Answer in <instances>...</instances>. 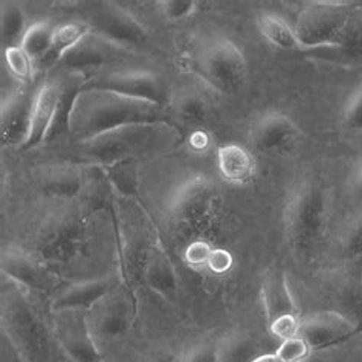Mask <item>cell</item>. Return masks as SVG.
Listing matches in <instances>:
<instances>
[{"mask_svg":"<svg viewBox=\"0 0 362 362\" xmlns=\"http://www.w3.org/2000/svg\"><path fill=\"white\" fill-rule=\"evenodd\" d=\"M233 263H234V259L230 251L222 250V247H214L211 255H209L206 268L214 274L222 275L233 268Z\"/></svg>","mask_w":362,"mask_h":362,"instance_id":"obj_39","label":"cell"},{"mask_svg":"<svg viewBox=\"0 0 362 362\" xmlns=\"http://www.w3.org/2000/svg\"><path fill=\"white\" fill-rule=\"evenodd\" d=\"M262 297L268 322L283 315H298L297 304H295L288 280L281 269L272 268L264 274L262 281Z\"/></svg>","mask_w":362,"mask_h":362,"instance_id":"obj_22","label":"cell"},{"mask_svg":"<svg viewBox=\"0 0 362 362\" xmlns=\"http://www.w3.org/2000/svg\"><path fill=\"white\" fill-rule=\"evenodd\" d=\"M257 26H259V31L271 45L281 47V49L304 51V46L298 40L293 28L280 16L269 13L262 14L257 18Z\"/></svg>","mask_w":362,"mask_h":362,"instance_id":"obj_26","label":"cell"},{"mask_svg":"<svg viewBox=\"0 0 362 362\" xmlns=\"http://www.w3.org/2000/svg\"><path fill=\"white\" fill-rule=\"evenodd\" d=\"M344 124L351 132H362V84L347 103L344 110Z\"/></svg>","mask_w":362,"mask_h":362,"instance_id":"obj_34","label":"cell"},{"mask_svg":"<svg viewBox=\"0 0 362 362\" xmlns=\"http://www.w3.org/2000/svg\"><path fill=\"white\" fill-rule=\"evenodd\" d=\"M5 52V60L9 68V72H11L16 78L18 80H31L34 75V63L31 62L28 54L22 49V46H14V47H8Z\"/></svg>","mask_w":362,"mask_h":362,"instance_id":"obj_31","label":"cell"},{"mask_svg":"<svg viewBox=\"0 0 362 362\" xmlns=\"http://www.w3.org/2000/svg\"><path fill=\"white\" fill-rule=\"evenodd\" d=\"M54 33L55 28L45 22H37L26 28V33L21 46L34 63V69L47 55V52L51 51Z\"/></svg>","mask_w":362,"mask_h":362,"instance_id":"obj_27","label":"cell"},{"mask_svg":"<svg viewBox=\"0 0 362 362\" xmlns=\"http://www.w3.org/2000/svg\"><path fill=\"white\" fill-rule=\"evenodd\" d=\"M156 362H171L170 359H159V361H156Z\"/></svg>","mask_w":362,"mask_h":362,"instance_id":"obj_43","label":"cell"},{"mask_svg":"<svg viewBox=\"0 0 362 362\" xmlns=\"http://www.w3.org/2000/svg\"><path fill=\"white\" fill-rule=\"evenodd\" d=\"M309 346L306 344L301 337H295L281 341V344L277 350V356L281 362H303L309 355Z\"/></svg>","mask_w":362,"mask_h":362,"instance_id":"obj_33","label":"cell"},{"mask_svg":"<svg viewBox=\"0 0 362 362\" xmlns=\"http://www.w3.org/2000/svg\"><path fill=\"white\" fill-rule=\"evenodd\" d=\"M358 335V329L346 313L315 312L300 321V335L310 350L335 347Z\"/></svg>","mask_w":362,"mask_h":362,"instance_id":"obj_11","label":"cell"},{"mask_svg":"<svg viewBox=\"0 0 362 362\" xmlns=\"http://www.w3.org/2000/svg\"><path fill=\"white\" fill-rule=\"evenodd\" d=\"M214 247L209 246L208 242L205 240H194L189 243L185 247V262L188 264L194 266V268H199V266H206L208 260H209V255H211Z\"/></svg>","mask_w":362,"mask_h":362,"instance_id":"obj_36","label":"cell"},{"mask_svg":"<svg viewBox=\"0 0 362 362\" xmlns=\"http://www.w3.org/2000/svg\"><path fill=\"white\" fill-rule=\"evenodd\" d=\"M60 97V77L54 80H47L40 86L39 92L34 97V107L31 117L30 136L23 148H33L45 142L47 132H49L52 121L55 117L57 104Z\"/></svg>","mask_w":362,"mask_h":362,"instance_id":"obj_19","label":"cell"},{"mask_svg":"<svg viewBox=\"0 0 362 362\" xmlns=\"http://www.w3.org/2000/svg\"><path fill=\"white\" fill-rule=\"evenodd\" d=\"M350 6V2H313L304 8L293 28L304 51L330 47L354 13Z\"/></svg>","mask_w":362,"mask_h":362,"instance_id":"obj_7","label":"cell"},{"mask_svg":"<svg viewBox=\"0 0 362 362\" xmlns=\"http://www.w3.org/2000/svg\"><path fill=\"white\" fill-rule=\"evenodd\" d=\"M2 324L23 362H57L63 354L59 341L46 327L21 286L16 284V289L4 293Z\"/></svg>","mask_w":362,"mask_h":362,"instance_id":"obj_3","label":"cell"},{"mask_svg":"<svg viewBox=\"0 0 362 362\" xmlns=\"http://www.w3.org/2000/svg\"><path fill=\"white\" fill-rule=\"evenodd\" d=\"M142 280L164 300L170 303L176 301L179 291L177 274L162 246H153L148 250L142 266Z\"/></svg>","mask_w":362,"mask_h":362,"instance_id":"obj_18","label":"cell"},{"mask_svg":"<svg viewBox=\"0 0 362 362\" xmlns=\"http://www.w3.org/2000/svg\"><path fill=\"white\" fill-rule=\"evenodd\" d=\"M132 57L130 49L112 42L98 33H89L63 55L57 68L64 72L86 74L112 66Z\"/></svg>","mask_w":362,"mask_h":362,"instance_id":"obj_10","label":"cell"},{"mask_svg":"<svg viewBox=\"0 0 362 362\" xmlns=\"http://www.w3.org/2000/svg\"><path fill=\"white\" fill-rule=\"evenodd\" d=\"M88 217L80 208H64L51 216L39 228L35 237V254L40 262L69 263L77 257L88 240Z\"/></svg>","mask_w":362,"mask_h":362,"instance_id":"obj_5","label":"cell"},{"mask_svg":"<svg viewBox=\"0 0 362 362\" xmlns=\"http://www.w3.org/2000/svg\"><path fill=\"white\" fill-rule=\"evenodd\" d=\"M93 31L130 49V46H141L147 40V31L135 17L121 8L106 5L98 8L92 16Z\"/></svg>","mask_w":362,"mask_h":362,"instance_id":"obj_14","label":"cell"},{"mask_svg":"<svg viewBox=\"0 0 362 362\" xmlns=\"http://www.w3.org/2000/svg\"><path fill=\"white\" fill-rule=\"evenodd\" d=\"M112 295V293H110ZM109 295V300L100 301L93 309V321L90 324V329L93 337L97 335L100 338H117L121 337L124 332L130 327L132 322V308L126 298L115 297L112 298Z\"/></svg>","mask_w":362,"mask_h":362,"instance_id":"obj_21","label":"cell"},{"mask_svg":"<svg viewBox=\"0 0 362 362\" xmlns=\"http://www.w3.org/2000/svg\"><path fill=\"white\" fill-rule=\"evenodd\" d=\"M25 16L21 8L8 5L2 9V45L8 47L21 46L25 37Z\"/></svg>","mask_w":362,"mask_h":362,"instance_id":"obj_28","label":"cell"},{"mask_svg":"<svg viewBox=\"0 0 362 362\" xmlns=\"http://www.w3.org/2000/svg\"><path fill=\"white\" fill-rule=\"evenodd\" d=\"M342 252L349 262H362V216L356 217L346 228L342 235Z\"/></svg>","mask_w":362,"mask_h":362,"instance_id":"obj_30","label":"cell"},{"mask_svg":"<svg viewBox=\"0 0 362 362\" xmlns=\"http://www.w3.org/2000/svg\"><path fill=\"white\" fill-rule=\"evenodd\" d=\"M196 9V4L192 0H168L162 2V13L170 22H179L188 17Z\"/></svg>","mask_w":362,"mask_h":362,"instance_id":"obj_37","label":"cell"},{"mask_svg":"<svg viewBox=\"0 0 362 362\" xmlns=\"http://www.w3.org/2000/svg\"><path fill=\"white\" fill-rule=\"evenodd\" d=\"M218 170L234 184L247 182L254 175V159L250 151L239 144H225L217 151Z\"/></svg>","mask_w":362,"mask_h":362,"instance_id":"obj_23","label":"cell"},{"mask_svg":"<svg viewBox=\"0 0 362 362\" xmlns=\"http://www.w3.org/2000/svg\"><path fill=\"white\" fill-rule=\"evenodd\" d=\"M196 72L221 93H234L246 80V60L242 51L228 39L206 43L196 59Z\"/></svg>","mask_w":362,"mask_h":362,"instance_id":"obj_6","label":"cell"},{"mask_svg":"<svg viewBox=\"0 0 362 362\" xmlns=\"http://www.w3.org/2000/svg\"><path fill=\"white\" fill-rule=\"evenodd\" d=\"M107 176L110 182L115 185L121 193H136V175L133 168H130V165H126V160L113 165V168L107 171Z\"/></svg>","mask_w":362,"mask_h":362,"instance_id":"obj_32","label":"cell"},{"mask_svg":"<svg viewBox=\"0 0 362 362\" xmlns=\"http://www.w3.org/2000/svg\"><path fill=\"white\" fill-rule=\"evenodd\" d=\"M176 115L189 124H202L208 118V103L196 92H185L175 103Z\"/></svg>","mask_w":362,"mask_h":362,"instance_id":"obj_29","label":"cell"},{"mask_svg":"<svg viewBox=\"0 0 362 362\" xmlns=\"http://www.w3.org/2000/svg\"><path fill=\"white\" fill-rule=\"evenodd\" d=\"M310 52H324L332 57L359 60L362 59V9L355 8L346 26L330 47H321Z\"/></svg>","mask_w":362,"mask_h":362,"instance_id":"obj_24","label":"cell"},{"mask_svg":"<svg viewBox=\"0 0 362 362\" xmlns=\"http://www.w3.org/2000/svg\"><path fill=\"white\" fill-rule=\"evenodd\" d=\"M180 362H222V351L217 346L205 342V344H199L188 350V354Z\"/></svg>","mask_w":362,"mask_h":362,"instance_id":"obj_38","label":"cell"},{"mask_svg":"<svg viewBox=\"0 0 362 362\" xmlns=\"http://www.w3.org/2000/svg\"><path fill=\"white\" fill-rule=\"evenodd\" d=\"M2 271L22 289L49 292L57 286L55 275L34 255L9 247L2 255Z\"/></svg>","mask_w":362,"mask_h":362,"instance_id":"obj_15","label":"cell"},{"mask_svg":"<svg viewBox=\"0 0 362 362\" xmlns=\"http://www.w3.org/2000/svg\"><path fill=\"white\" fill-rule=\"evenodd\" d=\"M300 130L283 113H266L254 122L250 139L257 151L268 156L288 155L297 147Z\"/></svg>","mask_w":362,"mask_h":362,"instance_id":"obj_12","label":"cell"},{"mask_svg":"<svg viewBox=\"0 0 362 362\" xmlns=\"http://www.w3.org/2000/svg\"><path fill=\"white\" fill-rule=\"evenodd\" d=\"M35 95L16 90L2 104V144L6 147H25L31 129Z\"/></svg>","mask_w":362,"mask_h":362,"instance_id":"obj_16","label":"cell"},{"mask_svg":"<svg viewBox=\"0 0 362 362\" xmlns=\"http://www.w3.org/2000/svg\"><path fill=\"white\" fill-rule=\"evenodd\" d=\"M54 335L63 354L72 362H103V355L93 339L89 313L83 309L54 313Z\"/></svg>","mask_w":362,"mask_h":362,"instance_id":"obj_9","label":"cell"},{"mask_svg":"<svg viewBox=\"0 0 362 362\" xmlns=\"http://www.w3.org/2000/svg\"><path fill=\"white\" fill-rule=\"evenodd\" d=\"M329 202L326 189L313 180L298 185L284 211V230L292 250L309 254L326 233Z\"/></svg>","mask_w":362,"mask_h":362,"instance_id":"obj_4","label":"cell"},{"mask_svg":"<svg viewBox=\"0 0 362 362\" xmlns=\"http://www.w3.org/2000/svg\"><path fill=\"white\" fill-rule=\"evenodd\" d=\"M251 362H281V359L277 356V354H266L254 358Z\"/></svg>","mask_w":362,"mask_h":362,"instance_id":"obj_42","label":"cell"},{"mask_svg":"<svg viewBox=\"0 0 362 362\" xmlns=\"http://www.w3.org/2000/svg\"><path fill=\"white\" fill-rule=\"evenodd\" d=\"M300 321L298 315H283L269 322V330L274 337L281 341L295 338L300 335Z\"/></svg>","mask_w":362,"mask_h":362,"instance_id":"obj_35","label":"cell"},{"mask_svg":"<svg viewBox=\"0 0 362 362\" xmlns=\"http://www.w3.org/2000/svg\"><path fill=\"white\" fill-rule=\"evenodd\" d=\"M113 281L110 279H97L75 283L60 292L51 303L52 313L62 310H88L112 293Z\"/></svg>","mask_w":362,"mask_h":362,"instance_id":"obj_20","label":"cell"},{"mask_svg":"<svg viewBox=\"0 0 362 362\" xmlns=\"http://www.w3.org/2000/svg\"><path fill=\"white\" fill-rule=\"evenodd\" d=\"M216 204V189L205 177L188 180L179 188L173 202L171 214L180 223L197 225L211 213Z\"/></svg>","mask_w":362,"mask_h":362,"instance_id":"obj_13","label":"cell"},{"mask_svg":"<svg viewBox=\"0 0 362 362\" xmlns=\"http://www.w3.org/2000/svg\"><path fill=\"white\" fill-rule=\"evenodd\" d=\"M355 193H356L359 201L362 202V164H361L358 173H356V177H355Z\"/></svg>","mask_w":362,"mask_h":362,"instance_id":"obj_41","label":"cell"},{"mask_svg":"<svg viewBox=\"0 0 362 362\" xmlns=\"http://www.w3.org/2000/svg\"><path fill=\"white\" fill-rule=\"evenodd\" d=\"M83 90H106L167 107L170 103L167 84L158 75L141 71L100 74L84 83Z\"/></svg>","mask_w":362,"mask_h":362,"instance_id":"obj_8","label":"cell"},{"mask_svg":"<svg viewBox=\"0 0 362 362\" xmlns=\"http://www.w3.org/2000/svg\"><path fill=\"white\" fill-rule=\"evenodd\" d=\"M35 180L46 196L74 201L83 197L88 173L74 165H45L35 171Z\"/></svg>","mask_w":362,"mask_h":362,"instance_id":"obj_17","label":"cell"},{"mask_svg":"<svg viewBox=\"0 0 362 362\" xmlns=\"http://www.w3.org/2000/svg\"><path fill=\"white\" fill-rule=\"evenodd\" d=\"M168 124H136L78 142L77 156L93 167L119 164L136 155L164 150L177 138Z\"/></svg>","mask_w":362,"mask_h":362,"instance_id":"obj_2","label":"cell"},{"mask_svg":"<svg viewBox=\"0 0 362 362\" xmlns=\"http://www.w3.org/2000/svg\"><path fill=\"white\" fill-rule=\"evenodd\" d=\"M346 315L354 321L358 329V335L362 333V293H356L349 301V313Z\"/></svg>","mask_w":362,"mask_h":362,"instance_id":"obj_40","label":"cell"},{"mask_svg":"<svg viewBox=\"0 0 362 362\" xmlns=\"http://www.w3.org/2000/svg\"><path fill=\"white\" fill-rule=\"evenodd\" d=\"M90 31H92L90 26L83 25V23H66L55 28L51 51L47 52V55L39 64H37L35 71H46V69L54 68V66L57 68V64L60 63L63 55L68 52L71 47L77 45L84 35H88Z\"/></svg>","mask_w":362,"mask_h":362,"instance_id":"obj_25","label":"cell"},{"mask_svg":"<svg viewBox=\"0 0 362 362\" xmlns=\"http://www.w3.org/2000/svg\"><path fill=\"white\" fill-rule=\"evenodd\" d=\"M167 107L106 90H81L74 104L69 121V136L83 142L136 124H168Z\"/></svg>","mask_w":362,"mask_h":362,"instance_id":"obj_1","label":"cell"}]
</instances>
